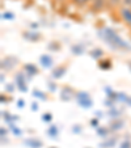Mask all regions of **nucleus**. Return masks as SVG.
Listing matches in <instances>:
<instances>
[{
    "mask_svg": "<svg viewBox=\"0 0 131 148\" xmlns=\"http://www.w3.org/2000/svg\"><path fill=\"white\" fill-rule=\"evenodd\" d=\"M102 36H104V38L108 41L109 45H112L113 47H115V49H130V46H128L127 43L113 30V29H109V28L104 29Z\"/></svg>",
    "mask_w": 131,
    "mask_h": 148,
    "instance_id": "1",
    "label": "nucleus"
},
{
    "mask_svg": "<svg viewBox=\"0 0 131 148\" xmlns=\"http://www.w3.org/2000/svg\"><path fill=\"white\" fill-rule=\"evenodd\" d=\"M76 98H78V103L81 108H84V109H89V108H92L93 102L89 97V93L79 92V93H76Z\"/></svg>",
    "mask_w": 131,
    "mask_h": 148,
    "instance_id": "2",
    "label": "nucleus"
},
{
    "mask_svg": "<svg viewBox=\"0 0 131 148\" xmlns=\"http://www.w3.org/2000/svg\"><path fill=\"white\" fill-rule=\"evenodd\" d=\"M16 87L19 88V90H21V92H26L28 90V87H26V79L24 77V75L21 72L17 73L16 75Z\"/></svg>",
    "mask_w": 131,
    "mask_h": 148,
    "instance_id": "3",
    "label": "nucleus"
},
{
    "mask_svg": "<svg viewBox=\"0 0 131 148\" xmlns=\"http://www.w3.org/2000/svg\"><path fill=\"white\" fill-rule=\"evenodd\" d=\"M121 17H122L123 23L131 28V8L125 7V8L121 9Z\"/></svg>",
    "mask_w": 131,
    "mask_h": 148,
    "instance_id": "4",
    "label": "nucleus"
},
{
    "mask_svg": "<svg viewBox=\"0 0 131 148\" xmlns=\"http://www.w3.org/2000/svg\"><path fill=\"white\" fill-rule=\"evenodd\" d=\"M16 62H17L16 59L11 58V56L3 59V60H1V70H5V71L12 70V68L14 67V64H16Z\"/></svg>",
    "mask_w": 131,
    "mask_h": 148,
    "instance_id": "5",
    "label": "nucleus"
},
{
    "mask_svg": "<svg viewBox=\"0 0 131 148\" xmlns=\"http://www.w3.org/2000/svg\"><path fill=\"white\" fill-rule=\"evenodd\" d=\"M24 144H25L26 147H29V148H41L42 145H43L41 140L34 139V138H30V139L24 140Z\"/></svg>",
    "mask_w": 131,
    "mask_h": 148,
    "instance_id": "6",
    "label": "nucleus"
},
{
    "mask_svg": "<svg viewBox=\"0 0 131 148\" xmlns=\"http://www.w3.org/2000/svg\"><path fill=\"white\" fill-rule=\"evenodd\" d=\"M39 63L42 64V67L45 68H50L51 66H53V58H51L50 55H42L41 58H39Z\"/></svg>",
    "mask_w": 131,
    "mask_h": 148,
    "instance_id": "7",
    "label": "nucleus"
},
{
    "mask_svg": "<svg viewBox=\"0 0 131 148\" xmlns=\"http://www.w3.org/2000/svg\"><path fill=\"white\" fill-rule=\"evenodd\" d=\"M115 144H117V138H109V139H106L105 142H102L98 147L101 148H113L115 147Z\"/></svg>",
    "mask_w": 131,
    "mask_h": 148,
    "instance_id": "8",
    "label": "nucleus"
},
{
    "mask_svg": "<svg viewBox=\"0 0 131 148\" xmlns=\"http://www.w3.org/2000/svg\"><path fill=\"white\" fill-rule=\"evenodd\" d=\"M66 71H67L66 66H59L58 68H55V70L53 71V77L54 79H60L62 76L66 73Z\"/></svg>",
    "mask_w": 131,
    "mask_h": 148,
    "instance_id": "9",
    "label": "nucleus"
},
{
    "mask_svg": "<svg viewBox=\"0 0 131 148\" xmlns=\"http://www.w3.org/2000/svg\"><path fill=\"white\" fill-rule=\"evenodd\" d=\"M104 4H105V0H93V3H92V9H93V12H100V11H102Z\"/></svg>",
    "mask_w": 131,
    "mask_h": 148,
    "instance_id": "10",
    "label": "nucleus"
},
{
    "mask_svg": "<svg viewBox=\"0 0 131 148\" xmlns=\"http://www.w3.org/2000/svg\"><path fill=\"white\" fill-rule=\"evenodd\" d=\"M25 71H26V73H28V75H30V76H34V75H37V73H38V68H37L34 64H30V63L25 66Z\"/></svg>",
    "mask_w": 131,
    "mask_h": 148,
    "instance_id": "11",
    "label": "nucleus"
},
{
    "mask_svg": "<svg viewBox=\"0 0 131 148\" xmlns=\"http://www.w3.org/2000/svg\"><path fill=\"white\" fill-rule=\"evenodd\" d=\"M24 37H25L26 39H29V41L34 42V41H37V39L39 38V34L36 33V32H28V33L24 34Z\"/></svg>",
    "mask_w": 131,
    "mask_h": 148,
    "instance_id": "12",
    "label": "nucleus"
},
{
    "mask_svg": "<svg viewBox=\"0 0 131 148\" xmlns=\"http://www.w3.org/2000/svg\"><path fill=\"white\" fill-rule=\"evenodd\" d=\"M123 127V122L122 121H115V122H113L112 125H110V131H118V130H121Z\"/></svg>",
    "mask_w": 131,
    "mask_h": 148,
    "instance_id": "13",
    "label": "nucleus"
},
{
    "mask_svg": "<svg viewBox=\"0 0 131 148\" xmlns=\"http://www.w3.org/2000/svg\"><path fill=\"white\" fill-rule=\"evenodd\" d=\"M71 92H72L71 89L64 88V89L62 90V93H60V98H62V100H64V101H68L71 98Z\"/></svg>",
    "mask_w": 131,
    "mask_h": 148,
    "instance_id": "14",
    "label": "nucleus"
},
{
    "mask_svg": "<svg viewBox=\"0 0 131 148\" xmlns=\"http://www.w3.org/2000/svg\"><path fill=\"white\" fill-rule=\"evenodd\" d=\"M109 131H110V129H106V127H100V129H97V135L101 138H108L109 136Z\"/></svg>",
    "mask_w": 131,
    "mask_h": 148,
    "instance_id": "15",
    "label": "nucleus"
},
{
    "mask_svg": "<svg viewBox=\"0 0 131 148\" xmlns=\"http://www.w3.org/2000/svg\"><path fill=\"white\" fill-rule=\"evenodd\" d=\"M47 134L50 135L51 138H53V139H55L56 136H58V127H56V126H50V127H49V130H47Z\"/></svg>",
    "mask_w": 131,
    "mask_h": 148,
    "instance_id": "16",
    "label": "nucleus"
},
{
    "mask_svg": "<svg viewBox=\"0 0 131 148\" xmlns=\"http://www.w3.org/2000/svg\"><path fill=\"white\" fill-rule=\"evenodd\" d=\"M102 55H104V51L101 50V49H95V50L91 51V56H92V58H95V59L101 58Z\"/></svg>",
    "mask_w": 131,
    "mask_h": 148,
    "instance_id": "17",
    "label": "nucleus"
},
{
    "mask_svg": "<svg viewBox=\"0 0 131 148\" xmlns=\"http://www.w3.org/2000/svg\"><path fill=\"white\" fill-rule=\"evenodd\" d=\"M106 93H108V98H112L113 101L118 100V93L113 92L112 89H109V88H106Z\"/></svg>",
    "mask_w": 131,
    "mask_h": 148,
    "instance_id": "18",
    "label": "nucleus"
},
{
    "mask_svg": "<svg viewBox=\"0 0 131 148\" xmlns=\"http://www.w3.org/2000/svg\"><path fill=\"white\" fill-rule=\"evenodd\" d=\"M83 51H84V49H83V46H79V45H75V46H72V53L75 54V55H80V54H83Z\"/></svg>",
    "mask_w": 131,
    "mask_h": 148,
    "instance_id": "19",
    "label": "nucleus"
},
{
    "mask_svg": "<svg viewBox=\"0 0 131 148\" xmlns=\"http://www.w3.org/2000/svg\"><path fill=\"white\" fill-rule=\"evenodd\" d=\"M3 118L9 123H12L13 121H17V117H12L9 113H5V112H3Z\"/></svg>",
    "mask_w": 131,
    "mask_h": 148,
    "instance_id": "20",
    "label": "nucleus"
},
{
    "mask_svg": "<svg viewBox=\"0 0 131 148\" xmlns=\"http://www.w3.org/2000/svg\"><path fill=\"white\" fill-rule=\"evenodd\" d=\"M98 67L102 68V70H108V68L112 67V63H110L109 60H104V62H101L100 64H98Z\"/></svg>",
    "mask_w": 131,
    "mask_h": 148,
    "instance_id": "21",
    "label": "nucleus"
},
{
    "mask_svg": "<svg viewBox=\"0 0 131 148\" xmlns=\"http://www.w3.org/2000/svg\"><path fill=\"white\" fill-rule=\"evenodd\" d=\"M33 96H34V97L41 98V100H46V98H47V96H46L45 93H42L41 90H34V92H33Z\"/></svg>",
    "mask_w": 131,
    "mask_h": 148,
    "instance_id": "22",
    "label": "nucleus"
},
{
    "mask_svg": "<svg viewBox=\"0 0 131 148\" xmlns=\"http://www.w3.org/2000/svg\"><path fill=\"white\" fill-rule=\"evenodd\" d=\"M9 125H11L9 127H11V130L13 131V134H14V135H17V136H21V131H20V130L17 129L16 126H14L13 123H9Z\"/></svg>",
    "mask_w": 131,
    "mask_h": 148,
    "instance_id": "23",
    "label": "nucleus"
},
{
    "mask_svg": "<svg viewBox=\"0 0 131 148\" xmlns=\"http://www.w3.org/2000/svg\"><path fill=\"white\" fill-rule=\"evenodd\" d=\"M119 148H131V142L130 140H123V142H121V145Z\"/></svg>",
    "mask_w": 131,
    "mask_h": 148,
    "instance_id": "24",
    "label": "nucleus"
},
{
    "mask_svg": "<svg viewBox=\"0 0 131 148\" xmlns=\"http://www.w3.org/2000/svg\"><path fill=\"white\" fill-rule=\"evenodd\" d=\"M42 119L45 121V122H50V121L53 119V117H51V114H50V113H46V114H43V115H42Z\"/></svg>",
    "mask_w": 131,
    "mask_h": 148,
    "instance_id": "25",
    "label": "nucleus"
},
{
    "mask_svg": "<svg viewBox=\"0 0 131 148\" xmlns=\"http://www.w3.org/2000/svg\"><path fill=\"white\" fill-rule=\"evenodd\" d=\"M119 114L121 113L117 112V110H112V112H109V115H110V117H118Z\"/></svg>",
    "mask_w": 131,
    "mask_h": 148,
    "instance_id": "26",
    "label": "nucleus"
},
{
    "mask_svg": "<svg viewBox=\"0 0 131 148\" xmlns=\"http://www.w3.org/2000/svg\"><path fill=\"white\" fill-rule=\"evenodd\" d=\"M73 132H76V134H78V132H81V127H80V125H75L73 126Z\"/></svg>",
    "mask_w": 131,
    "mask_h": 148,
    "instance_id": "27",
    "label": "nucleus"
},
{
    "mask_svg": "<svg viewBox=\"0 0 131 148\" xmlns=\"http://www.w3.org/2000/svg\"><path fill=\"white\" fill-rule=\"evenodd\" d=\"M24 105H25V102H24V100H19L17 101V106L20 108V109H23Z\"/></svg>",
    "mask_w": 131,
    "mask_h": 148,
    "instance_id": "28",
    "label": "nucleus"
},
{
    "mask_svg": "<svg viewBox=\"0 0 131 148\" xmlns=\"http://www.w3.org/2000/svg\"><path fill=\"white\" fill-rule=\"evenodd\" d=\"M105 103H106V106L113 108V103H114V101H113V100H106V101H105Z\"/></svg>",
    "mask_w": 131,
    "mask_h": 148,
    "instance_id": "29",
    "label": "nucleus"
},
{
    "mask_svg": "<svg viewBox=\"0 0 131 148\" xmlns=\"http://www.w3.org/2000/svg\"><path fill=\"white\" fill-rule=\"evenodd\" d=\"M3 18L12 20V18H13V14H11V13H5V14H3Z\"/></svg>",
    "mask_w": 131,
    "mask_h": 148,
    "instance_id": "30",
    "label": "nucleus"
},
{
    "mask_svg": "<svg viewBox=\"0 0 131 148\" xmlns=\"http://www.w3.org/2000/svg\"><path fill=\"white\" fill-rule=\"evenodd\" d=\"M0 134H1V139H4V138L7 136V131H5V130H4V129H1V130H0Z\"/></svg>",
    "mask_w": 131,
    "mask_h": 148,
    "instance_id": "31",
    "label": "nucleus"
},
{
    "mask_svg": "<svg viewBox=\"0 0 131 148\" xmlns=\"http://www.w3.org/2000/svg\"><path fill=\"white\" fill-rule=\"evenodd\" d=\"M32 110H34V112H36V110H38V103H32Z\"/></svg>",
    "mask_w": 131,
    "mask_h": 148,
    "instance_id": "32",
    "label": "nucleus"
},
{
    "mask_svg": "<svg viewBox=\"0 0 131 148\" xmlns=\"http://www.w3.org/2000/svg\"><path fill=\"white\" fill-rule=\"evenodd\" d=\"M110 1H112V4H113V5H117V4H119V1H121V0H110Z\"/></svg>",
    "mask_w": 131,
    "mask_h": 148,
    "instance_id": "33",
    "label": "nucleus"
},
{
    "mask_svg": "<svg viewBox=\"0 0 131 148\" xmlns=\"http://www.w3.org/2000/svg\"><path fill=\"white\" fill-rule=\"evenodd\" d=\"M91 123L93 125V127H97V121H96V119H92V121H91Z\"/></svg>",
    "mask_w": 131,
    "mask_h": 148,
    "instance_id": "34",
    "label": "nucleus"
},
{
    "mask_svg": "<svg viewBox=\"0 0 131 148\" xmlns=\"http://www.w3.org/2000/svg\"><path fill=\"white\" fill-rule=\"evenodd\" d=\"M50 89L51 90H55V85H54V83H50Z\"/></svg>",
    "mask_w": 131,
    "mask_h": 148,
    "instance_id": "35",
    "label": "nucleus"
},
{
    "mask_svg": "<svg viewBox=\"0 0 131 148\" xmlns=\"http://www.w3.org/2000/svg\"><path fill=\"white\" fill-rule=\"evenodd\" d=\"M125 4L126 5H131V0H125Z\"/></svg>",
    "mask_w": 131,
    "mask_h": 148,
    "instance_id": "36",
    "label": "nucleus"
},
{
    "mask_svg": "<svg viewBox=\"0 0 131 148\" xmlns=\"http://www.w3.org/2000/svg\"><path fill=\"white\" fill-rule=\"evenodd\" d=\"M128 68H130V70H131V62H130V63H128Z\"/></svg>",
    "mask_w": 131,
    "mask_h": 148,
    "instance_id": "37",
    "label": "nucleus"
},
{
    "mask_svg": "<svg viewBox=\"0 0 131 148\" xmlns=\"http://www.w3.org/2000/svg\"><path fill=\"white\" fill-rule=\"evenodd\" d=\"M51 148H54V147H51Z\"/></svg>",
    "mask_w": 131,
    "mask_h": 148,
    "instance_id": "38",
    "label": "nucleus"
},
{
    "mask_svg": "<svg viewBox=\"0 0 131 148\" xmlns=\"http://www.w3.org/2000/svg\"><path fill=\"white\" fill-rule=\"evenodd\" d=\"M130 7H131V5H130Z\"/></svg>",
    "mask_w": 131,
    "mask_h": 148,
    "instance_id": "39",
    "label": "nucleus"
}]
</instances>
